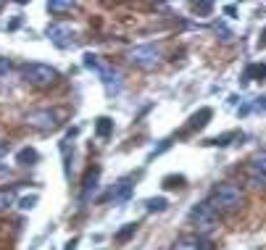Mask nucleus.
Listing matches in <instances>:
<instances>
[{"mask_svg":"<svg viewBox=\"0 0 266 250\" xmlns=\"http://www.w3.org/2000/svg\"><path fill=\"white\" fill-rule=\"evenodd\" d=\"M208 203L216 211L219 208L222 211H240L245 206V192L240 190V184H235V182H222V184H216V187L211 190Z\"/></svg>","mask_w":266,"mask_h":250,"instance_id":"20e7f679","label":"nucleus"},{"mask_svg":"<svg viewBox=\"0 0 266 250\" xmlns=\"http://www.w3.org/2000/svg\"><path fill=\"white\" fill-rule=\"evenodd\" d=\"M45 34L50 37L53 42L58 45V48H66V45H71L74 40H71V37H74V32H71V26H66V24H48V29H45Z\"/></svg>","mask_w":266,"mask_h":250,"instance_id":"1a4fd4ad","label":"nucleus"},{"mask_svg":"<svg viewBox=\"0 0 266 250\" xmlns=\"http://www.w3.org/2000/svg\"><path fill=\"white\" fill-rule=\"evenodd\" d=\"M237 132H224V134H216V137H211V140H206V145H214V147H227L232 140H237Z\"/></svg>","mask_w":266,"mask_h":250,"instance_id":"a211bd4d","label":"nucleus"},{"mask_svg":"<svg viewBox=\"0 0 266 250\" xmlns=\"http://www.w3.org/2000/svg\"><path fill=\"white\" fill-rule=\"evenodd\" d=\"M248 184L256 187V190H266V174H261V171H256V169L248 166Z\"/></svg>","mask_w":266,"mask_h":250,"instance_id":"f3484780","label":"nucleus"},{"mask_svg":"<svg viewBox=\"0 0 266 250\" xmlns=\"http://www.w3.org/2000/svg\"><path fill=\"white\" fill-rule=\"evenodd\" d=\"M74 3H61V0H53V3H48V13L53 16H63V13H71L74 11Z\"/></svg>","mask_w":266,"mask_h":250,"instance_id":"aec40b11","label":"nucleus"},{"mask_svg":"<svg viewBox=\"0 0 266 250\" xmlns=\"http://www.w3.org/2000/svg\"><path fill=\"white\" fill-rule=\"evenodd\" d=\"M211 119H214V111H211L208 106H203L200 111H195V114L190 116V122H187V126L179 132V137H187V134H192V132H200V129H203Z\"/></svg>","mask_w":266,"mask_h":250,"instance_id":"6e6552de","label":"nucleus"},{"mask_svg":"<svg viewBox=\"0 0 266 250\" xmlns=\"http://www.w3.org/2000/svg\"><path fill=\"white\" fill-rule=\"evenodd\" d=\"M216 34H222V40H224V42H232V37H235V34L229 32L224 24H216Z\"/></svg>","mask_w":266,"mask_h":250,"instance_id":"393cba45","label":"nucleus"},{"mask_svg":"<svg viewBox=\"0 0 266 250\" xmlns=\"http://www.w3.org/2000/svg\"><path fill=\"white\" fill-rule=\"evenodd\" d=\"M21 79L32 90H50L61 82V74H58V69L48 66V63L32 61V63H24L21 66Z\"/></svg>","mask_w":266,"mask_h":250,"instance_id":"f03ea898","label":"nucleus"},{"mask_svg":"<svg viewBox=\"0 0 266 250\" xmlns=\"http://www.w3.org/2000/svg\"><path fill=\"white\" fill-rule=\"evenodd\" d=\"M224 13H227V16H235L237 8H235V5H224Z\"/></svg>","mask_w":266,"mask_h":250,"instance_id":"cd10ccee","label":"nucleus"},{"mask_svg":"<svg viewBox=\"0 0 266 250\" xmlns=\"http://www.w3.org/2000/svg\"><path fill=\"white\" fill-rule=\"evenodd\" d=\"M98 187H100V166H90L85 179H82V192H79L82 203H87L90 198H93L98 192Z\"/></svg>","mask_w":266,"mask_h":250,"instance_id":"0eeeda50","label":"nucleus"},{"mask_svg":"<svg viewBox=\"0 0 266 250\" xmlns=\"http://www.w3.org/2000/svg\"><path fill=\"white\" fill-rule=\"evenodd\" d=\"M251 169L266 174V150H259V153L253 155V158H251Z\"/></svg>","mask_w":266,"mask_h":250,"instance_id":"4be33fe9","label":"nucleus"},{"mask_svg":"<svg viewBox=\"0 0 266 250\" xmlns=\"http://www.w3.org/2000/svg\"><path fill=\"white\" fill-rule=\"evenodd\" d=\"M37 158H40V155H37L34 147H21V150L16 153V163H19V166H32Z\"/></svg>","mask_w":266,"mask_h":250,"instance_id":"2eb2a0df","label":"nucleus"},{"mask_svg":"<svg viewBox=\"0 0 266 250\" xmlns=\"http://www.w3.org/2000/svg\"><path fill=\"white\" fill-rule=\"evenodd\" d=\"M82 63H85V69L95 71L100 77V82H103V87H106L108 95H119V92H122L124 77H122V71H119L116 66L100 61V55H95V53H85V61H82Z\"/></svg>","mask_w":266,"mask_h":250,"instance_id":"f257e3e1","label":"nucleus"},{"mask_svg":"<svg viewBox=\"0 0 266 250\" xmlns=\"http://www.w3.org/2000/svg\"><path fill=\"white\" fill-rule=\"evenodd\" d=\"M26 124L40 129V132H53V129H58L63 124V114L58 108H37L26 114Z\"/></svg>","mask_w":266,"mask_h":250,"instance_id":"423d86ee","label":"nucleus"},{"mask_svg":"<svg viewBox=\"0 0 266 250\" xmlns=\"http://www.w3.org/2000/svg\"><path fill=\"white\" fill-rule=\"evenodd\" d=\"M132 190H134L132 179H130V177H124V179H119L114 187H111L108 198H111L114 203H127V200H130V195H132Z\"/></svg>","mask_w":266,"mask_h":250,"instance_id":"9d476101","label":"nucleus"},{"mask_svg":"<svg viewBox=\"0 0 266 250\" xmlns=\"http://www.w3.org/2000/svg\"><path fill=\"white\" fill-rule=\"evenodd\" d=\"M77 248V240H69V243H66V250H74Z\"/></svg>","mask_w":266,"mask_h":250,"instance_id":"c756f323","label":"nucleus"},{"mask_svg":"<svg viewBox=\"0 0 266 250\" xmlns=\"http://www.w3.org/2000/svg\"><path fill=\"white\" fill-rule=\"evenodd\" d=\"M190 224L195 227V235H203V237H211L214 232H219L222 227V219H219V211L211 206L208 200H200L190 208Z\"/></svg>","mask_w":266,"mask_h":250,"instance_id":"7ed1b4c3","label":"nucleus"},{"mask_svg":"<svg viewBox=\"0 0 266 250\" xmlns=\"http://www.w3.org/2000/svg\"><path fill=\"white\" fill-rule=\"evenodd\" d=\"M16 203V190L13 187H8V190H0V214L3 211H8Z\"/></svg>","mask_w":266,"mask_h":250,"instance_id":"412c9836","label":"nucleus"},{"mask_svg":"<svg viewBox=\"0 0 266 250\" xmlns=\"http://www.w3.org/2000/svg\"><path fill=\"white\" fill-rule=\"evenodd\" d=\"M127 58H130V63H132L134 69L153 71L161 63V48H158V45H137V48L130 50Z\"/></svg>","mask_w":266,"mask_h":250,"instance_id":"39448f33","label":"nucleus"},{"mask_svg":"<svg viewBox=\"0 0 266 250\" xmlns=\"http://www.w3.org/2000/svg\"><path fill=\"white\" fill-rule=\"evenodd\" d=\"M253 108H256V111H266V95H261V98H256V103H253Z\"/></svg>","mask_w":266,"mask_h":250,"instance_id":"bb28decb","label":"nucleus"},{"mask_svg":"<svg viewBox=\"0 0 266 250\" xmlns=\"http://www.w3.org/2000/svg\"><path fill=\"white\" fill-rule=\"evenodd\" d=\"M8 71H11V61H8V58H0V79H3Z\"/></svg>","mask_w":266,"mask_h":250,"instance_id":"a878e982","label":"nucleus"},{"mask_svg":"<svg viewBox=\"0 0 266 250\" xmlns=\"http://www.w3.org/2000/svg\"><path fill=\"white\" fill-rule=\"evenodd\" d=\"M137 227H140L137 221H130V224H124V227L114 235V243H116V245H127V243H130V240L137 235Z\"/></svg>","mask_w":266,"mask_h":250,"instance_id":"f8f14e48","label":"nucleus"},{"mask_svg":"<svg viewBox=\"0 0 266 250\" xmlns=\"http://www.w3.org/2000/svg\"><path fill=\"white\" fill-rule=\"evenodd\" d=\"M34 206H37V195H29V198H21L19 200V208H24V211H29Z\"/></svg>","mask_w":266,"mask_h":250,"instance_id":"b1692460","label":"nucleus"},{"mask_svg":"<svg viewBox=\"0 0 266 250\" xmlns=\"http://www.w3.org/2000/svg\"><path fill=\"white\" fill-rule=\"evenodd\" d=\"M169 208V200L166 198H148L145 200V211L148 214H161V211Z\"/></svg>","mask_w":266,"mask_h":250,"instance_id":"dca6fc26","label":"nucleus"},{"mask_svg":"<svg viewBox=\"0 0 266 250\" xmlns=\"http://www.w3.org/2000/svg\"><path fill=\"white\" fill-rule=\"evenodd\" d=\"M259 50H266V29H264V37L259 40Z\"/></svg>","mask_w":266,"mask_h":250,"instance_id":"c85d7f7f","label":"nucleus"},{"mask_svg":"<svg viewBox=\"0 0 266 250\" xmlns=\"http://www.w3.org/2000/svg\"><path fill=\"white\" fill-rule=\"evenodd\" d=\"M195 13L211 16V13H214V3H195Z\"/></svg>","mask_w":266,"mask_h":250,"instance_id":"5701e85b","label":"nucleus"},{"mask_svg":"<svg viewBox=\"0 0 266 250\" xmlns=\"http://www.w3.org/2000/svg\"><path fill=\"white\" fill-rule=\"evenodd\" d=\"M0 11H3V3H0Z\"/></svg>","mask_w":266,"mask_h":250,"instance_id":"7c9ffc66","label":"nucleus"},{"mask_svg":"<svg viewBox=\"0 0 266 250\" xmlns=\"http://www.w3.org/2000/svg\"><path fill=\"white\" fill-rule=\"evenodd\" d=\"M161 184H163L166 190H182V187L187 184V179L182 177V174H169V177L161 179Z\"/></svg>","mask_w":266,"mask_h":250,"instance_id":"6ab92c4d","label":"nucleus"},{"mask_svg":"<svg viewBox=\"0 0 266 250\" xmlns=\"http://www.w3.org/2000/svg\"><path fill=\"white\" fill-rule=\"evenodd\" d=\"M266 79V63H251L245 71H243V82H251V79Z\"/></svg>","mask_w":266,"mask_h":250,"instance_id":"4468645a","label":"nucleus"},{"mask_svg":"<svg viewBox=\"0 0 266 250\" xmlns=\"http://www.w3.org/2000/svg\"><path fill=\"white\" fill-rule=\"evenodd\" d=\"M114 134V122L108 116H98L95 119V137H100V140H108V137Z\"/></svg>","mask_w":266,"mask_h":250,"instance_id":"ddd939ff","label":"nucleus"},{"mask_svg":"<svg viewBox=\"0 0 266 250\" xmlns=\"http://www.w3.org/2000/svg\"><path fill=\"white\" fill-rule=\"evenodd\" d=\"M171 250H200V235H182L171 243Z\"/></svg>","mask_w":266,"mask_h":250,"instance_id":"9b49d317","label":"nucleus"}]
</instances>
